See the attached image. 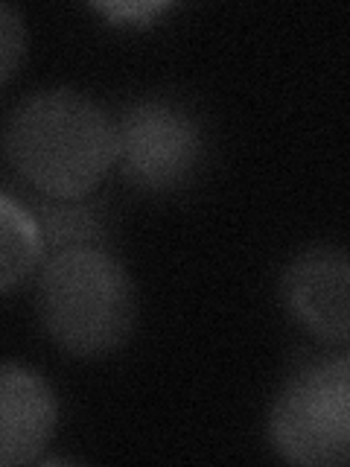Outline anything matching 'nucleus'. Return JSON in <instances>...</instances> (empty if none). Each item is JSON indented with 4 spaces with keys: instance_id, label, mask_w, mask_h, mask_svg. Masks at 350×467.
<instances>
[{
    "instance_id": "5",
    "label": "nucleus",
    "mask_w": 350,
    "mask_h": 467,
    "mask_svg": "<svg viewBox=\"0 0 350 467\" xmlns=\"http://www.w3.org/2000/svg\"><path fill=\"white\" fill-rule=\"evenodd\" d=\"M281 301L298 325L327 345L350 339V263L339 245H310L286 263Z\"/></svg>"
},
{
    "instance_id": "3",
    "label": "nucleus",
    "mask_w": 350,
    "mask_h": 467,
    "mask_svg": "<svg viewBox=\"0 0 350 467\" xmlns=\"http://www.w3.org/2000/svg\"><path fill=\"white\" fill-rule=\"evenodd\" d=\"M269 444L289 464H347L350 362L345 354L310 359L283 379L269 412Z\"/></svg>"
},
{
    "instance_id": "2",
    "label": "nucleus",
    "mask_w": 350,
    "mask_h": 467,
    "mask_svg": "<svg viewBox=\"0 0 350 467\" xmlns=\"http://www.w3.org/2000/svg\"><path fill=\"white\" fill-rule=\"evenodd\" d=\"M36 313L47 339L65 354L97 359L123 348L135 330V286L108 248H62L38 275Z\"/></svg>"
},
{
    "instance_id": "4",
    "label": "nucleus",
    "mask_w": 350,
    "mask_h": 467,
    "mask_svg": "<svg viewBox=\"0 0 350 467\" xmlns=\"http://www.w3.org/2000/svg\"><path fill=\"white\" fill-rule=\"evenodd\" d=\"M114 129L117 167L146 193L187 187L201 167L204 131L181 102L143 97L120 114Z\"/></svg>"
},
{
    "instance_id": "10",
    "label": "nucleus",
    "mask_w": 350,
    "mask_h": 467,
    "mask_svg": "<svg viewBox=\"0 0 350 467\" xmlns=\"http://www.w3.org/2000/svg\"><path fill=\"white\" fill-rule=\"evenodd\" d=\"M99 15H106L111 24L120 26H149L155 24V18L167 15L172 9V4H152V0H135V4H97L94 6Z\"/></svg>"
},
{
    "instance_id": "9",
    "label": "nucleus",
    "mask_w": 350,
    "mask_h": 467,
    "mask_svg": "<svg viewBox=\"0 0 350 467\" xmlns=\"http://www.w3.org/2000/svg\"><path fill=\"white\" fill-rule=\"evenodd\" d=\"M26 56V24L24 15L0 0V88H4Z\"/></svg>"
},
{
    "instance_id": "6",
    "label": "nucleus",
    "mask_w": 350,
    "mask_h": 467,
    "mask_svg": "<svg viewBox=\"0 0 350 467\" xmlns=\"http://www.w3.org/2000/svg\"><path fill=\"white\" fill-rule=\"evenodd\" d=\"M58 423L56 391L24 362H0V467L38 462Z\"/></svg>"
},
{
    "instance_id": "7",
    "label": "nucleus",
    "mask_w": 350,
    "mask_h": 467,
    "mask_svg": "<svg viewBox=\"0 0 350 467\" xmlns=\"http://www.w3.org/2000/svg\"><path fill=\"white\" fill-rule=\"evenodd\" d=\"M44 257V237L36 213L0 193V292L21 286L38 269Z\"/></svg>"
},
{
    "instance_id": "8",
    "label": "nucleus",
    "mask_w": 350,
    "mask_h": 467,
    "mask_svg": "<svg viewBox=\"0 0 350 467\" xmlns=\"http://www.w3.org/2000/svg\"><path fill=\"white\" fill-rule=\"evenodd\" d=\"M38 211L41 213L36 219L44 237V248L50 245L53 252H62V248L73 245H102L106 225H102L99 211L85 204V199H50Z\"/></svg>"
},
{
    "instance_id": "1",
    "label": "nucleus",
    "mask_w": 350,
    "mask_h": 467,
    "mask_svg": "<svg viewBox=\"0 0 350 467\" xmlns=\"http://www.w3.org/2000/svg\"><path fill=\"white\" fill-rule=\"evenodd\" d=\"M4 140L9 164L47 199H88L117 164V129L108 111L70 88H50L18 102Z\"/></svg>"
}]
</instances>
